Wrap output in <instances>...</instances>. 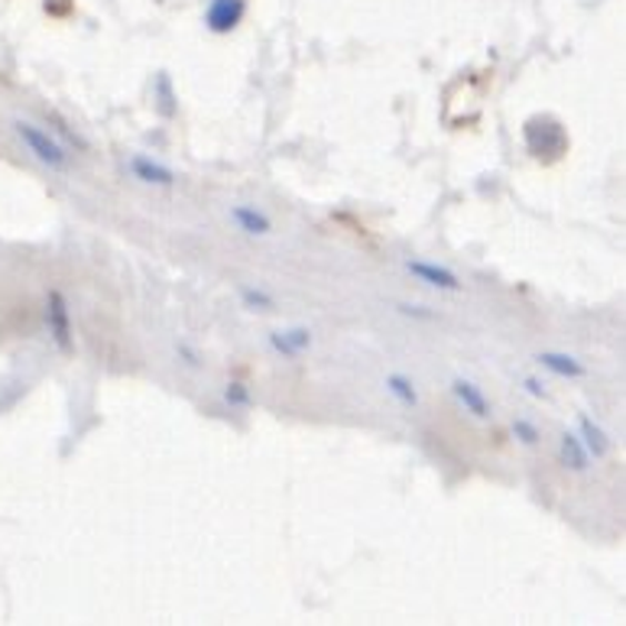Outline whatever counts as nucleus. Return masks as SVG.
<instances>
[{
	"label": "nucleus",
	"instance_id": "obj_17",
	"mask_svg": "<svg viewBox=\"0 0 626 626\" xmlns=\"http://www.w3.org/2000/svg\"><path fill=\"white\" fill-rule=\"evenodd\" d=\"M153 94L160 98V111L172 118L175 114V94H172V82H169L166 72H160V79H156V88H153Z\"/></svg>",
	"mask_w": 626,
	"mask_h": 626
},
{
	"label": "nucleus",
	"instance_id": "obj_5",
	"mask_svg": "<svg viewBox=\"0 0 626 626\" xmlns=\"http://www.w3.org/2000/svg\"><path fill=\"white\" fill-rule=\"evenodd\" d=\"M127 172L143 182V185H156V189H172L175 185V172L163 163H156L153 156H143V153H133L127 156Z\"/></svg>",
	"mask_w": 626,
	"mask_h": 626
},
{
	"label": "nucleus",
	"instance_id": "obj_10",
	"mask_svg": "<svg viewBox=\"0 0 626 626\" xmlns=\"http://www.w3.org/2000/svg\"><path fill=\"white\" fill-rule=\"evenodd\" d=\"M548 374L562 376V380H582L587 376V367L575 357V354H565V351H539L536 357Z\"/></svg>",
	"mask_w": 626,
	"mask_h": 626
},
{
	"label": "nucleus",
	"instance_id": "obj_13",
	"mask_svg": "<svg viewBox=\"0 0 626 626\" xmlns=\"http://www.w3.org/2000/svg\"><path fill=\"white\" fill-rule=\"evenodd\" d=\"M383 386H386V393H390L400 406H406V410H416L418 406V390L416 383H413V376L386 374Z\"/></svg>",
	"mask_w": 626,
	"mask_h": 626
},
{
	"label": "nucleus",
	"instance_id": "obj_18",
	"mask_svg": "<svg viewBox=\"0 0 626 626\" xmlns=\"http://www.w3.org/2000/svg\"><path fill=\"white\" fill-rule=\"evenodd\" d=\"M175 354H179V361L185 364V367H192V371H199L202 367V354L195 351V344H189L185 337H179L175 341Z\"/></svg>",
	"mask_w": 626,
	"mask_h": 626
},
{
	"label": "nucleus",
	"instance_id": "obj_14",
	"mask_svg": "<svg viewBox=\"0 0 626 626\" xmlns=\"http://www.w3.org/2000/svg\"><path fill=\"white\" fill-rule=\"evenodd\" d=\"M224 403L231 406V410H251L253 406V396H251V386L244 383V380H228L224 383Z\"/></svg>",
	"mask_w": 626,
	"mask_h": 626
},
{
	"label": "nucleus",
	"instance_id": "obj_8",
	"mask_svg": "<svg viewBox=\"0 0 626 626\" xmlns=\"http://www.w3.org/2000/svg\"><path fill=\"white\" fill-rule=\"evenodd\" d=\"M270 347H273V354H280L283 361H295L299 354H305V351L312 347V332L302 329V325L270 332Z\"/></svg>",
	"mask_w": 626,
	"mask_h": 626
},
{
	"label": "nucleus",
	"instance_id": "obj_11",
	"mask_svg": "<svg viewBox=\"0 0 626 626\" xmlns=\"http://www.w3.org/2000/svg\"><path fill=\"white\" fill-rule=\"evenodd\" d=\"M558 458L575 474H585L587 467H590V455H587L585 442L578 438V432H562V438H558Z\"/></svg>",
	"mask_w": 626,
	"mask_h": 626
},
{
	"label": "nucleus",
	"instance_id": "obj_3",
	"mask_svg": "<svg viewBox=\"0 0 626 626\" xmlns=\"http://www.w3.org/2000/svg\"><path fill=\"white\" fill-rule=\"evenodd\" d=\"M42 319H46V332L59 347V354H72L75 351V325H72V309H69V299L62 290L46 293Z\"/></svg>",
	"mask_w": 626,
	"mask_h": 626
},
{
	"label": "nucleus",
	"instance_id": "obj_19",
	"mask_svg": "<svg viewBox=\"0 0 626 626\" xmlns=\"http://www.w3.org/2000/svg\"><path fill=\"white\" fill-rule=\"evenodd\" d=\"M523 390H526L533 400H548V390H545V383L539 376H523Z\"/></svg>",
	"mask_w": 626,
	"mask_h": 626
},
{
	"label": "nucleus",
	"instance_id": "obj_15",
	"mask_svg": "<svg viewBox=\"0 0 626 626\" xmlns=\"http://www.w3.org/2000/svg\"><path fill=\"white\" fill-rule=\"evenodd\" d=\"M509 432H513V438H516L519 445H526V448L539 445V438H543L539 425H536L533 418H526V416L513 418V422H509Z\"/></svg>",
	"mask_w": 626,
	"mask_h": 626
},
{
	"label": "nucleus",
	"instance_id": "obj_7",
	"mask_svg": "<svg viewBox=\"0 0 626 626\" xmlns=\"http://www.w3.org/2000/svg\"><path fill=\"white\" fill-rule=\"evenodd\" d=\"M452 396L458 400V406L474 418H491V400L484 396V390L474 383V380H464V376H455L452 380Z\"/></svg>",
	"mask_w": 626,
	"mask_h": 626
},
{
	"label": "nucleus",
	"instance_id": "obj_6",
	"mask_svg": "<svg viewBox=\"0 0 626 626\" xmlns=\"http://www.w3.org/2000/svg\"><path fill=\"white\" fill-rule=\"evenodd\" d=\"M244 0H209V10H205V27L211 33L224 37L231 30H238V23L244 20Z\"/></svg>",
	"mask_w": 626,
	"mask_h": 626
},
{
	"label": "nucleus",
	"instance_id": "obj_2",
	"mask_svg": "<svg viewBox=\"0 0 626 626\" xmlns=\"http://www.w3.org/2000/svg\"><path fill=\"white\" fill-rule=\"evenodd\" d=\"M523 137H526V150L536 156V160H558L565 150H568V137H565V127L558 124L555 118H529L523 127Z\"/></svg>",
	"mask_w": 626,
	"mask_h": 626
},
{
	"label": "nucleus",
	"instance_id": "obj_9",
	"mask_svg": "<svg viewBox=\"0 0 626 626\" xmlns=\"http://www.w3.org/2000/svg\"><path fill=\"white\" fill-rule=\"evenodd\" d=\"M228 218H231V224H234L238 231H244L248 238H266V234L273 231L270 214H263L256 205H231Z\"/></svg>",
	"mask_w": 626,
	"mask_h": 626
},
{
	"label": "nucleus",
	"instance_id": "obj_20",
	"mask_svg": "<svg viewBox=\"0 0 626 626\" xmlns=\"http://www.w3.org/2000/svg\"><path fill=\"white\" fill-rule=\"evenodd\" d=\"M396 312H400V315H410V319H425V322L435 319V312H425L422 305H403V302L396 305Z\"/></svg>",
	"mask_w": 626,
	"mask_h": 626
},
{
	"label": "nucleus",
	"instance_id": "obj_16",
	"mask_svg": "<svg viewBox=\"0 0 626 626\" xmlns=\"http://www.w3.org/2000/svg\"><path fill=\"white\" fill-rule=\"evenodd\" d=\"M241 302H244V309H251V312H273V305H276V299L266 293V290H256V286H244L241 290Z\"/></svg>",
	"mask_w": 626,
	"mask_h": 626
},
{
	"label": "nucleus",
	"instance_id": "obj_1",
	"mask_svg": "<svg viewBox=\"0 0 626 626\" xmlns=\"http://www.w3.org/2000/svg\"><path fill=\"white\" fill-rule=\"evenodd\" d=\"M13 133H17V140L27 147V153H30L37 163L52 169V172H65L69 163H72V153H69L49 130L30 124V121H13Z\"/></svg>",
	"mask_w": 626,
	"mask_h": 626
},
{
	"label": "nucleus",
	"instance_id": "obj_12",
	"mask_svg": "<svg viewBox=\"0 0 626 626\" xmlns=\"http://www.w3.org/2000/svg\"><path fill=\"white\" fill-rule=\"evenodd\" d=\"M578 438L585 442L587 455L590 458H607V452H610V438H607V432L594 422L590 416L585 413H578Z\"/></svg>",
	"mask_w": 626,
	"mask_h": 626
},
{
	"label": "nucleus",
	"instance_id": "obj_4",
	"mask_svg": "<svg viewBox=\"0 0 626 626\" xmlns=\"http://www.w3.org/2000/svg\"><path fill=\"white\" fill-rule=\"evenodd\" d=\"M406 270L416 276L418 283L432 286V290H442V293H458L461 280L455 270L448 266H438V263H428V260H406Z\"/></svg>",
	"mask_w": 626,
	"mask_h": 626
}]
</instances>
